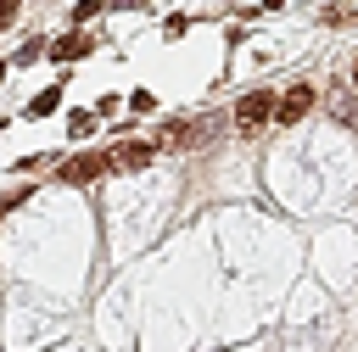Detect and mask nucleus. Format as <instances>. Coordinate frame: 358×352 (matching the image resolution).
I'll use <instances>...</instances> for the list:
<instances>
[{
  "label": "nucleus",
  "mask_w": 358,
  "mask_h": 352,
  "mask_svg": "<svg viewBox=\"0 0 358 352\" xmlns=\"http://www.w3.org/2000/svg\"><path fill=\"white\" fill-rule=\"evenodd\" d=\"M190 140H196L190 123H168V129H162V145H190Z\"/></svg>",
  "instance_id": "7"
},
{
  "label": "nucleus",
  "mask_w": 358,
  "mask_h": 352,
  "mask_svg": "<svg viewBox=\"0 0 358 352\" xmlns=\"http://www.w3.org/2000/svg\"><path fill=\"white\" fill-rule=\"evenodd\" d=\"M56 101H62V89H45V95H34V101H28V117H45V112H56Z\"/></svg>",
  "instance_id": "6"
},
{
  "label": "nucleus",
  "mask_w": 358,
  "mask_h": 352,
  "mask_svg": "<svg viewBox=\"0 0 358 352\" xmlns=\"http://www.w3.org/2000/svg\"><path fill=\"white\" fill-rule=\"evenodd\" d=\"M101 6H123V0H101Z\"/></svg>",
  "instance_id": "14"
},
{
  "label": "nucleus",
  "mask_w": 358,
  "mask_h": 352,
  "mask_svg": "<svg viewBox=\"0 0 358 352\" xmlns=\"http://www.w3.org/2000/svg\"><path fill=\"white\" fill-rule=\"evenodd\" d=\"M95 11H101V0H78V6H73V22H90Z\"/></svg>",
  "instance_id": "11"
},
{
  "label": "nucleus",
  "mask_w": 358,
  "mask_h": 352,
  "mask_svg": "<svg viewBox=\"0 0 358 352\" xmlns=\"http://www.w3.org/2000/svg\"><path fill=\"white\" fill-rule=\"evenodd\" d=\"M90 45H95V39H90L84 28H73V34H62V39L50 45V56H56V61H78V56H90Z\"/></svg>",
  "instance_id": "5"
},
{
  "label": "nucleus",
  "mask_w": 358,
  "mask_h": 352,
  "mask_svg": "<svg viewBox=\"0 0 358 352\" xmlns=\"http://www.w3.org/2000/svg\"><path fill=\"white\" fill-rule=\"evenodd\" d=\"M106 168H112V162H106L101 151H78L73 162H62V179H67V184H95Z\"/></svg>",
  "instance_id": "3"
},
{
  "label": "nucleus",
  "mask_w": 358,
  "mask_h": 352,
  "mask_svg": "<svg viewBox=\"0 0 358 352\" xmlns=\"http://www.w3.org/2000/svg\"><path fill=\"white\" fill-rule=\"evenodd\" d=\"M106 162H112V168H123V173H140V168L151 162V145H145V140H123Z\"/></svg>",
  "instance_id": "4"
},
{
  "label": "nucleus",
  "mask_w": 358,
  "mask_h": 352,
  "mask_svg": "<svg viewBox=\"0 0 358 352\" xmlns=\"http://www.w3.org/2000/svg\"><path fill=\"white\" fill-rule=\"evenodd\" d=\"M268 117H274V95H268V89H252V95L235 101V123H241V129H257V123H268Z\"/></svg>",
  "instance_id": "2"
},
{
  "label": "nucleus",
  "mask_w": 358,
  "mask_h": 352,
  "mask_svg": "<svg viewBox=\"0 0 358 352\" xmlns=\"http://www.w3.org/2000/svg\"><path fill=\"white\" fill-rule=\"evenodd\" d=\"M313 112V84H291L280 101H274V123H302Z\"/></svg>",
  "instance_id": "1"
},
{
  "label": "nucleus",
  "mask_w": 358,
  "mask_h": 352,
  "mask_svg": "<svg viewBox=\"0 0 358 352\" xmlns=\"http://www.w3.org/2000/svg\"><path fill=\"white\" fill-rule=\"evenodd\" d=\"M324 22H358V6H330Z\"/></svg>",
  "instance_id": "10"
},
{
  "label": "nucleus",
  "mask_w": 358,
  "mask_h": 352,
  "mask_svg": "<svg viewBox=\"0 0 358 352\" xmlns=\"http://www.w3.org/2000/svg\"><path fill=\"white\" fill-rule=\"evenodd\" d=\"M11 17H17V0H0V28H6Z\"/></svg>",
  "instance_id": "12"
},
{
  "label": "nucleus",
  "mask_w": 358,
  "mask_h": 352,
  "mask_svg": "<svg viewBox=\"0 0 358 352\" xmlns=\"http://www.w3.org/2000/svg\"><path fill=\"white\" fill-rule=\"evenodd\" d=\"M336 117H341V123H358V106H352V95H336Z\"/></svg>",
  "instance_id": "9"
},
{
  "label": "nucleus",
  "mask_w": 358,
  "mask_h": 352,
  "mask_svg": "<svg viewBox=\"0 0 358 352\" xmlns=\"http://www.w3.org/2000/svg\"><path fill=\"white\" fill-rule=\"evenodd\" d=\"M352 89H358V61H352Z\"/></svg>",
  "instance_id": "13"
},
{
  "label": "nucleus",
  "mask_w": 358,
  "mask_h": 352,
  "mask_svg": "<svg viewBox=\"0 0 358 352\" xmlns=\"http://www.w3.org/2000/svg\"><path fill=\"white\" fill-rule=\"evenodd\" d=\"M90 129H95V117H90V112H73V117H67V134H73V140H84Z\"/></svg>",
  "instance_id": "8"
}]
</instances>
